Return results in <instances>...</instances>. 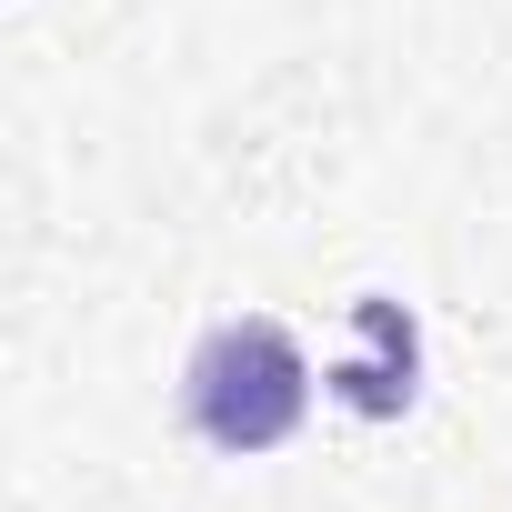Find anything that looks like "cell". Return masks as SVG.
Listing matches in <instances>:
<instances>
[{"mask_svg": "<svg viewBox=\"0 0 512 512\" xmlns=\"http://www.w3.org/2000/svg\"><path fill=\"white\" fill-rule=\"evenodd\" d=\"M312 422V352L272 322V312H231L191 342L181 362V432L231 452V462H262Z\"/></svg>", "mask_w": 512, "mask_h": 512, "instance_id": "1", "label": "cell"}, {"mask_svg": "<svg viewBox=\"0 0 512 512\" xmlns=\"http://www.w3.org/2000/svg\"><path fill=\"white\" fill-rule=\"evenodd\" d=\"M352 332H362V352L322 372V382H332V402H342V412H362V422L412 412V402H422V322H412L392 292H362V302H352Z\"/></svg>", "mask_w": 512, "mask_h": 512, "instance_id": "2", "label": "cell"}]
</instances>
